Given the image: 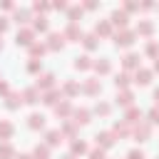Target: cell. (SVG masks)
<instances>
[{
    "label": "cell",
    "mask_w": 159,
    "mask_h": 159,
    "mask_svg": "<svg viewBox=\"0 0 159 159\" xmlns=\"http://www.w3.org/2000/svg\"><path fill=\"white\" fill-rule=\"evenodd\" d=\"M0 47H2V42H0Z\"/></svg>",
    "instance_id": "cell-5"
},
{
    "label": "cell",
    "mask_w": 159,
    "mask_h": 159,
    "mask_svg": "<svg viewBox=\"0 0 159 159\" xmlns=\"http://www.w3.org/2000/svg\"><path fill=\"white\" fill-rule=\"evenodd\" d=\"M112 20H114V22H122V25H124V20H127V15H124V12H119V10H117V12H114V15H112Z\"/></svg>",
    "instance_id": "cell-1"
},
{
    "label": "cell",
    "mask_w": 159,
    "mask_h": 159,
    "mask_svg": "<svg viewBox=\"0 0 159 159\" xmlns=\"http://www.w3.org/2000/svg\"><path fill=\"white\" fill-rule=\"evenodd\" d=\"M30 119H32V122H30L32 127H42V117H37V114H32Z\"/></svg>",
    "instance_id": "cell-2"
},
{
    "label": "cell",
    "mask_w": 159,
    "mask_h": 159,
    "mask_svg": "<svg viewBox=\"0 0 159 159\" xmlns=\"http://www.w3.org/2000/svg\"><path fill=\"white\" fill-rule=\"evenodd\" d=\"M129 159H142V152H132V154H129Z\"/></svg>",
    "instance_id": "cell-3"
},
{
    "label": "cell",
    "mask_w": 159,
    "mask_h": 159,
    "mask_svg": "<svg viewBox=\"0 0 159 159\" xmlns=\"http://www.w3.org/2000/svg\"><path fill=\"white\" fill-rule=\"evenodd\" d=\"M7 27V22H5V17H0V30H5Z\"/></svg>",
    "instance_id": "cell-4"
}]
</instances>
